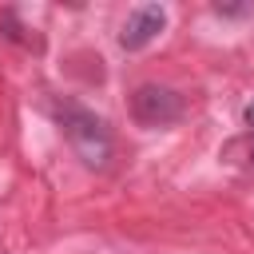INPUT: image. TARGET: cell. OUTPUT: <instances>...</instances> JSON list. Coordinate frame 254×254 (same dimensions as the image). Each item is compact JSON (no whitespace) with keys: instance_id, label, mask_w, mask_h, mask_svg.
Returning <instances> with one entry per match:
<instances>
[{"instance_id":"cell-2","label":"cell","mask_w":254,"mask_h":254,"mask_svg":"<svg viewBox=\"0 0 254 254\" xmlns=\"http://www.w3.org/2000/svg\"><path fill=\"white\" fill-rule=\"evenodd\" d=\"M131 111L143 127H167L183 115V99L171 91V87H159V83H143L135 95H131Z\"/></svg>"},{"instance_id":"cell-3","label":"cell","mask_w":254,"mask_h":254,"mask_svg":"<svg viewBox=\"0 0 254 254\" xmlns=\"http://www.w3.org/2000/svg\"><path fill=\"white\" fill-rule=\"evenodd\" d=\"M163 28H167V12H163V4H139V8L127 16L123 32H119V48L139 52V48H147Z\"/></svg>"},{"instance_id":"cell-5","label":"cell","mask_w":254,"mask_h":254,"mask_svg":"<svg viewBox=\"0 0 254 254\" xmlns=\"http://www.w3.org/2000/svg\"><path fill=\"white\" fill-rule=\"evenodd\" d=\"M250 155H254V147H250Z\"/></svg>"},{"instance_id":"cell-4","label":"cell","mask_w":254,"mask_h":254,"mask_svg":"<svg viewBox=\"0 0 254 254\" xmlns=\"http://www.w3.org/2000/svg\"><path fill=\"white\" fill-rule=\"evenodd\" d=\"M242 119H246V127L254 131V103H246V111H242Z\"/></svg>"},{"instance_id":"cell-1","label":"cell","mask_w":254,"mask_h":254,"mask_svg":"<svg viewBox=\"0 0 254 254\" xmlns=\"http://www.w3.org/2000/svg\"><path fill=\"white\" fill-rule=\"evenodd\" d=\"M56 119L64 127V139L71 143V151L87 167H107V159H111V131L103 127L99 115H91V111H83L75 103H64V107H56Z\"/></svg>"}]
</instances>
